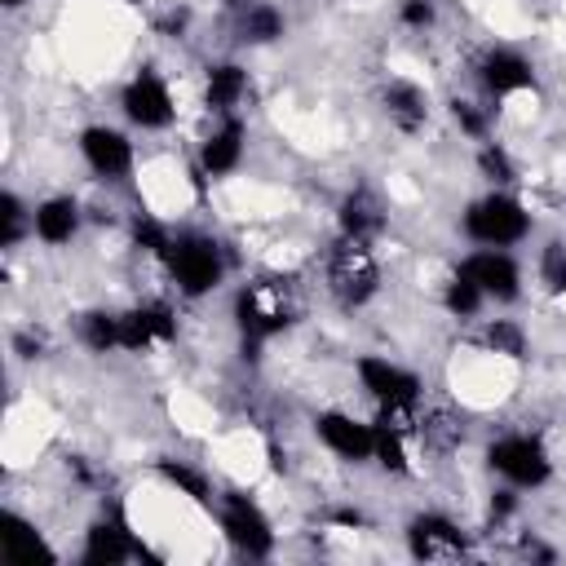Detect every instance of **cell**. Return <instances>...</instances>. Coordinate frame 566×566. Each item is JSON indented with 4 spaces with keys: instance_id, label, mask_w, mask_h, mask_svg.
I'll return each instance as SVG.
<instances>
[{
    "instance_id": "cell-1",
    "label": "cell",
    "mask_w": 566,
    "mask_h": 566,
    "mask_svg": "<svg viewBox=\"0 0 566 566\" xmlns=\"http://www.w3.org/2000/svg\"><path fill=\"white\" fill-rule=\"evenodd\" d=\"M296 318L292 305V287L283 279H252L234 292V327L243 340V358H261V345L274 340L279 332H287Z\"/></svg>"
},
{
    "instance_id": "cell-2",
    "label": "cell",
    "mask_w": 566,
    "mask_h": 566,
    "mask_svg": "<svg viewBox=\"0 0 566 566\" xmlns=\"http://www.w3.org/2000/svg\"><path fill=\"white\" fill-rule=\"evenodd\" d=\"M535 230V217L509 186H491L486 195L469 199L460 212V234L473 248H517Z\"/></svg>"
},
{
    "instance_id": "cell-3",
    "label": "cell",
    "mask_w": 566,
    "mask_h": 566,
    "mask_svg": "<svg viewBox=\"0 0 566 566\" xmlns=\"http://www.w3.org/2000/svg\"><path fill=\"white\" fill-rule=\"evenodd\" d=\"M159 265L168 270L172 287L186 296V301H199V296H212L221 283H226V248L203 234V230H177L168 252L159 256Z\"/></svg>"
},
{
    "instance_id": "cell-4",
    "label": "cell",
    "mask_w": 566,
    "mask_h": 566,
    "mask_svg": "<svg viewBox=\"0 0 566 566\" xmlns=\"http://www.w3.org/2000/svg\"><path fill=\"white\" fill-rule=\"evenodd\" d=\"M486 469L513 491H539L553 482V451L539 433L504 429L486 442Z\"/></svg>"
},
{
    "instance_id": "cell-5",
    "label": "cell",
    "mask_w": 566,
    "mask_h": 566,
    "mask_svg": "<svg viewBox=\"0 0 566 566\" xmlns=\"http://www.w3.org/2000/svg\"><path fill=\"white\" fill-rule=\"evenodd\" d=\"M323 279H327V292L336 296V305L345 310H363L376 292H380V261H376V248L363 243V239H336L332 252H327V265H323Z\"/></svg>"
},
{
    "instance_id": "cell-6",
    "label": "cell",
    "mask_w": 566,
    "mask_h": 566,
    "mask_svg": "<svg viewBox=\"0 0 566 566\" xmlns=\"http://www.w3.org/2000/svg\"><path fill=\"white\" fill-rule=\"evenodd\" d=\"M354 376H358L363 394L376 402V411H420L424 380L407 363H398L389 354H358Z\"/></svg>"
},
{
    "instance_id": "cell-7",
    "label": "cell",
    "mask_w": 566,
    "mask_h": 566,
    "mask_svg": "<svg viewBox=\"0 0 566 566\" xmlns=\"http://www.w3.org/2000/svg\"><path fill=\"white\" fill-rule=\"evenodd\" d=\"M119 115L142 128V133H164L177 124V97H172V84L155 71V66H142L124 80L119 88Z\"/></svg>"
},
{
    "instance_id": "cell-8",
    "label": "cell",
    "mask_w": 566,
    "mask_h": 566,
    "mask_svg": "<svg viewBox=\"0 0 566 566\" xmlns=\"http://www.w3.org/2000/svg\"><path fill=\"white\" fill-rule=\"evenodd\" d=\"M217 526H221L226 544L243 557H270L274 553V526H270L265 509L243 491L217 495Z\"/></svg>"
},
{
    "instance_id": "cell-9",
    "label": "cell",
    "mask_w": 566,
    "mask_h": 566,
    "mask_svg": "<svg viewBox=\"0 0 566 566\" xmlns=\"http://www.w3.org/2000/svg\"><path fill=\"white\" fill-rule=\"evenodd\" d=\"M84 168L97 177V181H128L133 168H137V146L124 128L115 124H88L80 128V142H75Z\"/></svg>"
},
{
    "instance_id": "cell-10",
    "label": "cell",
    "mask_w": 566,
    "mask_h": 566,
    "mask_svg": "<svg viewBox=\"0 0 566 566\" xmlns=\"http://www.w3.org/2000/svg\"><path fill=\"white\" fill-rule=\"evenodd\" d=\"M455 270L478 283L491 305H513L522 296V261L513 256V248H473L460 256Z\"/></svg>"
},
{
    "instance_id": "cell-11",
    "label": "cell",
    "mask_w": 566,
    "mask_h": 566,
    "mask_svg": "<svg viewBox=\"0 0 566 566\" xmlns=\"http://www.w3.org/2000/svg\"><path fill=\"white\" fill-rule=\"evenodd\" d=\"M314 438L327 455L345 460V464H367L376 451V424L345 411V407H327L314 416Z\"/></svg>"
},
{
    "instance_id": "cell-12",
    "label": "cell",
    "mask_w": 566,
    "mask_h": 566,
    "mask_svg": "<svg viewBox=\"0 0 566 566\" xmlns=\"http://www.w3.org/2000/svg\"><path fill=\"white\" fill-rule=\"evenodd\" d=\"M248 155V119L243 115H212V128L199 137V177L208 181H221V177H234L239 164Z\"/></svg>"
},
{
    "instance_id": "cell-13",
    "label": "cell",
    "mask_w": 566,
    "mask_h": 566,
    "mask_svg": "<svg viewBox=\"0 0 566 566\" xmlns=\"http://www.w3.org/2000/svg\"><path fill=\"white\" fill-rule=\"evenodd\" d=\"M478 88L486 93V102H509L535 88V62L513 44H491L478 57Z\"/></svg>"
},
{
    "instance_id": "cell-14",
    "label": "cell",
    "mask_w": 566,
    "mask_h": 566,
    "mask_svg": "<svg viewBox=\"0 0 566 566\" xmlns=\"http://www.w3.org/2000/svg\"><path fill=\"white\" fill-rule=\"evenodd\" d=\"M407 553L420 557V562H455L469 553V535L455 517L438 513V509H424L407 522Z\"/></svg>"
},
{
    "instance_id": "cell-15",
    "label": "cell",
    "mask_w": 566,
    "mask_h": 566,
    "mask_svg": "<svg viewBox=\"0 0 566 566\" xmlns=\"http://www.w3.org/2000/svg\"><path fill=\"white\" fill-rule=\"evenodd\" d=\"M177 336V310L168 301H137L119 310V349L124 354H150Z\"/></svg>"
},
{
    "instance_id": "cell-16",
    "label": "cell",
    "mask_w": 566,
    "mask_h": 566,
    "mask_svg": "<svg viewBox=\"0 0 566 566\" xmlns=\"http://www.w3.org/2000/svg\"><path fill=\"white\" fill-rule=\"evenodd\" d=\"M84 230V203L75 195H44L31 203V239L44 248H66Z\"/></svg>"
},
{
    "instance_id": "cell-17",
    "label": "cell",
    "mask_w": 566,
    "mask_h": 566,
    "mask_svg": "<svg viewBox=\"0 0 566 566\" xmlns=\"http://www.w3.org/2000/svg\"><path fill=\"white\" fill-rule=\"evenodd\" d=\"M137 553H142V544H137V535L128 531V522H119V517H97V522H88V531H84L80 562H88V566H119V562H133Z\"/></svg>"
},
{
    "instance_id": "cell-18",
    "label": "cell",
    "mask_w": 566,
    "mask_h": 566,
    "mask_svg": "<svg viewBox=\"0 0 566 566\" xmlns=\"http://www.w3.org/2000/svg\"><path fill=\"white\" fill-rule=\"evenodd\" d=\"M248 88H252V75L234 57H221L203 71V106L212 115H239L248 102Z\"/></svg>"
},
{
    "instance_id": "cell-19",
    "label": "cell",
    "mask_w": 566,
    "mask_h": 566,
    "mask_svg": "<svg viewBox=\"0 0 566 566\" xmlns=\"http://www.w3.org/2000/svg\"><path fill=\"white\" fill-rule=\"evenodd\" d=\"M380 111H385V119L398 128V133H420L424 124H429V93L416 84V80H402V75H394L385 88H380Z\"/></svg>"
},
{
    "instance_id": "cell-20",
    "label": "cell",
    "mask_w": 566,
    "mask_h": 566,
    "mask_svg": "<svg viewBox=\"0 0 566 566\" xmlns=\"http://www.w3.org/2000/svg\"><path fill=\"white\" fill-rule=\"evenodd\" d=\"M336 230H340L345 239L376 243L380 230H385V203H380V195L367 190V186H354V190L340 199V208H336Z\"/></svg>"
},
{
    "instance_id": "cell-21",
    "label": "cell",
    "mask_w": 566,
    "mask_h": 566,
    "mask_svg": "<svg viewBox=\"0 0 566 566\" xmlns=\"http://www.w3.org/2000/svg\"><path fill=\"white\" fill-rule=\"evenodd\" d=\"M287 35V13L274 0H248L234 9V40L248 49H270Z\"/></svg>"
},
{
    "instance_id": "cell-22",
    "label": "cell",
    "mask_w": 566,
    "mask_h": 566,
    "mask_svg": "<svg viewBox=\"0 0 566 566\" xmlns=\"http://www.w3.org/2000/svg\"><path fill=\"white\" fill-rule=\"evenodd\" d=\"M75 340L88 354H115L119 349V310H106V305L80 310L75 314Z\"/></svg>"
},
{
    "instance_id": "cell-23",
    "label": "cell",
    "mask_w": 566,
    "mask_h": 566,
    "mask_svg": "<svg viewBox=\"0 0 566 566\" xmlns=\"http://www.w3.org/2000/svg\"><path fill=\"white\" fill-rule=\"evenodd\" d=\"M159 478H164L168 491L186 495L190 504H217L212 478H208L199 464H190V460H159Z\"/></svg>"
},
{
    "instance_id": "cell-24",
    "label": "cell",
    "mask_w": 566,
    "mask_h": 566,
    "mask_svg": "<svg viewBox=\"0 0 566 566\" xmlns=\"http://www.w3.org/2000/svg\"><path fill=\"white\" fill-rule=\"evenodd\" d=\"M526 349H531V336H526V327L517 318H486V327H482V354L522 363Z\"/></svg>"
},
{
    "instance_id": "cell-25",
    "label": "cell",
    "mask_w": 566,
    "mask_h": 566,
    "mask_svg": "<svg viewBox=\"0 0 566 566\" xmlns=\"http://www.w3.org/2000/svg\"><path fill=\"white\" fill-rule=\"evenodd\" d=\"M438 301H442L447 318H460V323L478 318V314H482V310L491 305V301L482 296V287H478V283H469V279H464L460 270H455V274H451V279L442 283V296H438Z\"/></svg>"
},
{
    "instance_id": "cell-26",
    "label": "cell",
    "mask_w": 566,
    "mask_h": 566,
    "mask_svg": "<svg viewBox=\"0 0 566 566\" xmlns=\"http://www.w3.org/2000/svg\"><path fill=\"white\" fill-rule=\"evenodd\" d=\"M9 526H13V531H4V544H0L4 562H13V566H35V557H49V544H44V535H40L35 526H27L22 517H9Z\"/></svg>"
},
{
    "instance_id": "cell-27",
    "label": "cell",
    "mask_w": 566,
    "mask_h": 566,
    "mask_svg": "<svg viewBox=\"0 0 566 566\" xmlns=\"http://www.w3.org/2000/svg\"><path fill=\"white\" fill-rule=\"evenodd\" d=\"M31 234V208L22 203L18 190H0V248H18Z\"/></svg>"
},
{
    "instance_id": "cell-28",
    "label": "cell",
    "mask_w": 566,
    "mask_h": 566,
    "mask_svg": "<svg viewBox=\"0 0 566 566\" xmlns=\"http://www.w3.org/2000/svg\"><path fill=\"white\" fill-rule=\"evenodd\" d=\"M478 172H482L491 186H513V181H517V164H513L509 146L495 142V137L478 142Z\"/></svg>"
},
{
    "instance_id": "cell-29",
    "label": "cell",
    "mask_w": 566,
    "mask_h": 566,
    "mask_svg": "<svg viewBox=\"0 0 566 566\" xmlns=\"http://www.w3.org/2000/svg\"><path fill=\"white\" fill-rule=\"evenodd\" d=\"M451 119L469 142H486L491 137V106H482L478 97H451Z\"/></svg>"
},
{
    "instance_id": "cell-30",
    "label": "cell",
    "mask_w": 566,
    "mask_h": 566,
    "mask_svg": "<svg viewBox=\"0 0 566 566\" xmlns=\"http://www.w3.org/2000/svg\"><path fill=\"white\" fill-rule=\"evenodd\" d=\"M539 279L566 301V248H562V243H548V248L539 252Z\"/></svg>"
},
{
    "instance_id": "cell-31",
    "label": "cell",
    "mask_w": 566,
    "mask_h": 566,
    "mask_svg": "<svg viewBox=\"0 0 566 566\" xmlns=\"http://www.w3.org/2000/svg\"><path fill=\"white\" fill-rule=\"evenodd\" d=\"M398 22L407 31H429L438 22V0H398Z\"/></svg>"
},
{
    "instance_id": "cell-32",
    "label": "cell",
    "mask_w": 566,
    "mask_h": 566,
    "mask_svg": "<svg viewBox=\"0 0 566 566\" xmlns=\"http://www.w3.org/2000/svg\"><path fill=\"white\" fill-rule=\"evenodd\" d=\"M13 349H18L22 358H35V354H40V336H35V332H18V336H13Z\"/></svg>"
},
{
    "instance_id": "cell-33",
    "label": "cell",
    "mask_w": 566,
    "mask_h": 566,
    "mask_svg": "<svg viewBox=\"0 0 566 566\" xmlns=\"http://www.w3.org/2000/svg\"><path fill=\"white\" fill-rule=\"evenodd\" d=\"M0 4H4V9H9V13H18V9H22V4H27V0H0Z\"/></svg>"
},
{
    "instance_id": "cell-34",
    "label": "cell",
    "mask_w": 566,
    "mask_h": 566,
    "mask_svg": "<svg viewBox=\"0 0 566 566\" xmlns=\"http://www.w3.org/2000/svg\"><path fill=\"white\" fill-rule=\"evenodd\" d=\"M221 4H226V9H230V13H234V9H243V4H248V0H221Z\"/></svg>"
}]
</instances>
